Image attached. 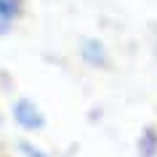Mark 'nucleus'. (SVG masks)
<instances>
[{
	"mask_svg": "<svg viewBox=\"0 0 157 157\" xmlns=\"http://www.w3.org/2000/svg\"><path fill=\"white\" fill-rule=\"evenodd\" d=\"M11 115H13L16 125L24 131H43L45 128V112L32 99H16L11 107Z\"/></svg>",
	"mask_w": 157,
	"mask_h": 157,
	"instance_id": "f257e3e1",
	"label": "nucleus"
},
{
	"mask_svg": "<svg viewBox=\"0 0 157 157\" xmlns=\"http://www.w3.org/2000/svg\"><path fill=\"white\" fill-rule=\"evenodd\" d=\"M27 13V0H0V35H8Z\"/></svg>",
	"mask_w": 157,
	"mask_h": 157,
	"instance_id": "f03ea898",
	"label": "nucleus"
},
{
	"mask_svg": "<svg viewBox=\"0 0 157 157\" xmlns=\"http://www.w3.org/2000/svg\"><path fill=\"white\" fill-rule=\"evenodd\" d=\"M80 56H83L85 64H91V67H101V69H107V67H109V53H107V48H104V43H101V40H93V37L83 40V45H80Z\"/></svg>",
	"mask_w": 157,
	"mask_h": 157,
	"instance_id": "7ed1b4c3",
	"label": "nucleus"
},
{
	"mask_svg": "<svg viewBox=\"0 0 157 157\" xmlns=\"http://www.w3.org/2000/svg\"><path fill=\"white\" fill-rule=\"evenodd\" d=\"M139 155L141 157H155L157 155V131L155 128H147L139 136Z\"/></svg>",
	"mask_w": 157,
	"mask_h": 157,
	"instance_id": "20e7f679",
	"label": "nucleus"
},
{
	"mask_svg": "<svg viewBox=\"0 0 157 157\" xmlns=\"http://www.w3.org/2000/svg\"><path fill=\"white\" fill-rule=\"evenodd\" d=\"M19 149H21L24 157H51V155H45L37 144H32V141H19Z\"/></svg>",
	"mask_w": 157,
	"mask_h": 157,
	"instance_id": "39448f33",
	"label": "nucleus"
}]
</instances>
